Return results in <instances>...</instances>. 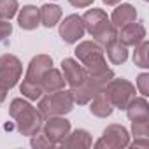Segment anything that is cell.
<instances>
[{"label":"cell","instance_id":"cell-1","mask_svg":"<svg viewBox=\"0 0 149 149\" xmlns=\"http://www.w3.org/2000/svg\"><path fill=\"white\" fill-rule=\"evenodd\" d=\"M9 116L14 119V125H16V130L21 133V135H26V137H32L35 133H39L42 130V125H44V116L42 112L33 107L25 97L23 98H14L9 105Z\"/></svg>","mask_w":149,"mask_h":149},{"label":"cell","instance_id":"cell-2","mask_svg":"<svg viewBox=\"0 0 149 149\" xmlns=\"http://www.w3.org/2000/svg\"><path fill=\"white\" fill-rule=\"evenodd\" d=\"M81 18H83L84 30L93 37V40L100 47H105L107 44L118 39V30L112 26L105 11L93 7V9H88Z\"/></svg>","mask_w":149,"mask_h":149},{"label":"cell","instance_id":"cell-3","mask_svg":"<svg viewBox=\"0 0 149 149\" xmlns=\"http://www.w3.org/2000/svg\"><path fill=\"white\" fill-rule=\"evenodd\" d=\"M74 105L76 104H74L72 93L67 90H60V91L42 95L39 98L37 109L42 112L44 118H51V116H65V114L72 112Z\"/></svg>","mask_w":149,"mask_h":149},{"label":"cell","instance_id":"cell-4","mask_svg":"<svg viewBox=\"0 0 149 149\" xmlns=\"http://www.w3.org/2000/svg\"><path fill=\"white\" fill-rule=\"evenodd\" d=\"M74 53H76L77 61L86 68V74H93V72H100V70L107 68L104 47H100L95 40L79 42Z\"/></svg>","mask_w":149,"mask_h":149},{"label":"cell","instance_id":"cell-5","mask_svg":"<svg viewBox=\"0 0 149 149\" xmlns=\"http://www.w3.org/2000/svg\"><path fill=\"white\" fill-rule=\"evenodd\" d=\"M135 84H132L128 79H116L112 77V81L105 86V95L109 97L111 104L114 105V109H119V111H125L126 105L130 104V100L135 97Z\"/></svg>","mask_w":149,"mask_h":149},{"label":"cell","instance_id":"cell-6","mask_svg":"<svg viewBox=\"0 0 149 149\" xmlns=\"http://www.w3.org/2000/svg\"><path fill=\"white\" fill-rule=\"evenodd\" d=\"M21 74H23V65L18 56L11 53L0 56V84H4L7 90L14 88L21 79Z\"/></svg>","mask_w":149,"mask_h":149},{"label":"cell","instance_id":"cell-7","mask_svg":"<svg viewBox=\"0 0 149 149\" xmlns=\"http://www.w3.org/2000/svg\"><path fill=\"white\" fill-rule=\"evenodd\" d=\"M95 147H107V149H123L130 146V133L123 125H109L102 137L93 144Z\"/></svg>","mask_w":149,"mask_h":149},{"label":"cell","instance_id":"cell-8","mask_svg":"<svg viewBox=\"0 0 149 149\" xmlns=\"http://www.w3.org/2000/svg\"><path fill=\"white\" fill-rule=\"evenodd\" d=\"M70 130H72V125L65 116H51L44 119V125H42V133L51 140L53 146H60L67 139Z\"/></svg>","mask_w":149,"mask_h":149},{"label":"cell","instance_id":"cell-9","mask_svg":"<svg viewBox=\"0 0 149 149\" xmlns=\"http://www.w3.org/2000/svg\"><path fill=\"white\" fill-rule=\"evenodd\" d=\"M84 25H83V18L79 14H70L67 16L60 26H58V33L63 39V42L67 44H76L84 37Z\"/></svg>","mask_w":149,"mask_h":149},{"label":"cell","instance_id":"cell-10","mask_svg":"<svg viewBox=\"0 0 149 149\" xmlns=\"http://www.w3.org/2000/svg\"><path fill=\"white\" fill-rule=\"evenodd\" d=\"M61 74L65 77V83L70 88H76L86 81V68L74 58L61 60Z\"/></svg>","mask_w":149,"mask_h":149},{"label":"cell","instance_id":"cell-11","mask_svg":"<svg viewBox=\"0 0 149 149\" xmlns=\"http://www.w3.org/2000/svg\"><path fill=\"white\" fill-rule=\"evenodd\" d=\"M146 39V26L140 21H133L123 28L118 30V40L121 44H125L126 47L130 46H137Z\"/></svg>","mask_w":149,"mask_h":149},{"label":"cell","instance_id":"cell-12","mask_svg":"<svg viewBox=\"0 0 149 149\" xmlns=\"http://www.w3.org/2000/svg\"><path fill=\"white\" fill-rule=\"evenodd\" d=\"M53 67V58L49 54H37L30 60L26 74H25V79L26 81H33L39 83L42 79V76Z\"/></svg>","mask_w":149,"mask_h":149},{"label":"cell","instance_id":"cell-13","mask_svg":"<svg viewBox=\"0 0 149 149\" xmlns=\"http://www.w3.org/2000/svg\"><path fill=\"white\" fill-rule=\"evenodd\" d=\"M109 19H111L112 26H114L116 30H119V28H123V26H126V25L137 21V9H135L132 4H119V6L112 11V14H111Z\"/></svg>","mask_w":149,"mask_h":149},{"label":"cell","instance_id":"cell-14","mask_svg":"<svg viewBox=\"0 0 149 149\" xmlns=\"http://www.w3.org/2000/svg\"><path fill=\"white\" fill-rule=\"evenodd\" d=\"M61 147H67V149H88L93 146V139L90 135L88 130L84 128H76V130H70V133L67 135V139L60 144Z\"/></svg>","mask_w":149,"mask_h":149},{"label":"cell","instance_id":"cell-15","mask_svg":"<svg viewBox=\"0 0 149 149\" xmlns=\"http://www.w3.org/2000/svg\"><path fill=\"white\" fill-rule=\"evenodd\" d=\"M90 112L97 118H102V119L109 118L114 112V105L111 104V100H109V97L105 95L104 90L95 93V97L90 100Z\"/></svg>","mask_w":149,"mask_h":149},{"label":"cell","instance_id":"cell-16","mask_svg":"<svg viewBox=\"0 0 149 149\" xmlns=\"http://www.w3.org/2000/svg\"><path fill=\"white\" fill-rule=\"evenodd\" d=\"M40 83V88H42V91L44 93H53V91H60V90H65V77H63V74H61V70H58V68H49L44 76H42V79L39 81Z\"/></svg>","mask_w":149,"mask_h":149},{"label":"cell","instance_id":"cell-17","mask_svg":"<svg viewBox=\"0 0 149 149\" xmlns=\"http://www.w3.org/2000/svg\"><path fill=\"white\" fill-rule=\"evenodd\" d=\"M18 25L19 28L32 32L40 25V14H39V7L37 6H23V9H19L18 13Z\"/></svg>","mask_w":149,"mask_h":149},{"label":"cell","instance_id":"cell-18","mask_svg":"<svg viewBox=\"0 0 149 149\" xmlns=\"http://www.w3.org/2000/svg\"><path fill=\"white\" fill-rule=\"evenodd\" d=\"M125 111H126V116L130 121L149 119V104H147L146 97H133Z\"/></svg>","mask_w":149,"mask_h":149},{"label":"cell","instance_id":"cell-19","mask_svg":"<svg viewBox=\"0 0 149 149\" xmlns=\"http://www.w3.org/2000/svg\"><path fill=\"white\" fill-rule=\"evenodd\" d=\"M39 14H40V25L46 28H53L60 23L61 19V7L56 4H44L42 7H39Z\"/></svg>","mask_w":149,"mask_h":149},{"label":"cell","instance_id":"cell-20","mask_svg":"<svg viewBox=\"0 0 149 149\" xmlns=\"http://www.w3.org/2000/svg\"><path fill=\"white\" fill-rule=\"evenodd\" d=\"M104 53L107 54V58L112 65H123L128 60V47L125 44H121L118 39L112 40L111 44H107L104 47Z\"/></svg>","mask_w":149,"mask_h":149},{"label":"cell","instance_id":"cell-21","mask_svg":"<svg viewBox=\"0 0 149 149\" xmlns=\"http://www.w3.org/2000/svg\"><path fill=\"white\" fill-rule=\"evenodd\" d=\"M70 93H72L74 104L86 105V104H90V100L95 97L97 91L93 90V86H91L88 81H84L83 84H79V86H76V88H70Z\"/></svg>","mask_w":149,"mask_h":149},{"label":"cell","instance_id":"cell-22","mask_svg":"<svg viewBox=\"0 0 149 149\" xmlns=\"http://www.w3.org/2000/svg\"><path fill=\"white\" fill-rule=\"evenodd\" d=\"M133 65L140 67V68H149V60H147V53H149V42L144 39L140 44L133 46Z\"/></svg>","mask_w":149,"mask_h":149},{"label":"cell","instance_id":"cell-23","mask_svg":"<svg viewBox=\"0 0 149 149\" xmlns=\"http://www.w3.org/2000/svg\"><path fill=\"white\" fill-rule=\"evenodd\" d=\"M19 91L23 93V97L26 100H39L44 95L40 83H33V81H26V79H23V83L19 84Z\"/></svg>","mask_w":149,"mask_h":149},{"label":"cell","instance_id":"cell-24","mask_svg":"<svg viewBox=\"0 0 149 149\" xmlns=\"http://www.w3.org/2000/svg\"><path fill=\"white\" fill-rule=\"evenodd\" d=\"M18 0H0V19H13L18 14Z\"/></svg>","mask_w":149,"mask_h":149},{"label":"cell","instance_id":"cell-25","mask_svg":"<svg viewBox=\"0 0 149 149\" xmlns=\"http://www.w3.org/2000/svg\"><path fill=\"white\" fill-rule=\"evenodd\" d=\"M30 146H32V147H37V149H40V147H53L51 140L42 133V130H40L39 133L32 135V139H30Z\"/></svg>","mask_w":149,"mask_h":149},{"label":"cell","instance_id":"cell-26","mask_svg":"<svg viewBox=\"0 0 149 149\" xmlns=\"http://www.w3.org/2000/svg\"><path fill=\"white\" fill-rule=\"evenodd\" d=\"M137 90H139V93L142 97L149 95V74L147 72L139 74V77H137Z\"/></svg>","mask_w":149,"mask_h":149},{"label":"cell","instance_id":"cell-27","mask_svg":"<svg viewBox=\"0 0 149 149\" xmlns=\"http://www.w3.org/2000/svg\"><path fill=\"white\" fill-rule=\"evenodd\" d=\"M11 33H13V25L9 23V19H0V44L6 42Z\"/></svg>","mask_w":149,"mask_h":149},{"label":"cell","instance_id":"cell-28","mask_svg":"<svg viewBox=\"0 0 149 149\" xmlns=\"http://www.w3.org/2000/svg\"><path fill=\"white\" fill-rule=\"evenodd\" d=\"M95 0H68V4L72 7H77V9H84V7H90Z\"/></svg>","mask_w":149,"mask_h":149},{"label":"cell","instance_id":"cell-29","mask_svg":"<svg viewBox=\"0 0 149 149\" xmlns=\"http://www.w3.org/2000/svg\"><path fill=\"white\" fill-rule=\"evenodd\" d=\"M7 91H9V90H7L4 84H0V104H2V102L7 98Z\"/></svg>","mask_w":149,"mask_h":149},{"label":"cell","instance_id":"cell-30","mask_svg":"<svg viewBox=\"0 0 149 149\" xmlns=\"http://www.w3.org/2000/svg\"><path fill=\"white\" fill-rule=\"evenodd\" d=\"M102 2H104L105 6H118L121 0H102Z\"/></svg>","mask_w":149,"mask_h":149},{"label":"cell","instance_id":"cell-31","mask_svg":"<svg viewBox=\"0 0 149 149\" xmlns=\"http://www.w3.org/2000/svg\"><path fill=\"white\" fill-rule=\"evenodd\" d=\"M144 2H149V0H144Z\"/></svg>","mask_w":149,"mask_h":149}]
</instances>
